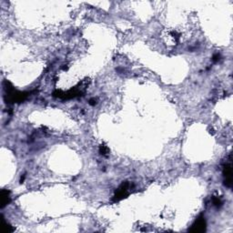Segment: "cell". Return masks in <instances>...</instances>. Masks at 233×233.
Returning <instances> with one entry per match:
<instances>
[{
	"label": "cell",
	"instance_id": "cell-1",
	"mask_svg": "<svg viewBox=\"0 0 233 233\" xmlns=\"http://www.w3.org/2000/svg\"><path fill=\"white\" fill-rule=\"evenodd\" d=\"M206 230V221L205 218L202 216H200L196 221L194 222L192 227L189 229L190 232H203Z\"/></svg>",
	"mask_w": 233,
	"mask_h": 233
},
{
	"label": "cell",
	"instance_id": "cell-2",
	"mask_svg": "<svg viewBox=\"0 0 233 233\" xmlns=\"http://www.w3.org/2000/svg\"><path fill=\"white\" fill-rule=\"evenodd\" d=\"M223 176H224V185L228 188H231L232 176H231V165H230V163H228L224 166Z\"/></svg>",
	"mask_w": 233,
	"mask_h": 233
},
{
	"label": "cell",
	"instance_id": "cell-3",
	"mask_svg": "<svg viewBox=\"0 0 233 233\" xmlns=\"http://www.w3.org/2000/svg\"><path fill=\"white\" fill-rule=\"evenodd\" d=\"M128 187H129V184L127 183V182H125V183H123L120 187H119V189H118L116 191V194H115V200H122V199H124L127 195V189H128Z\"/></svg>",
	"mask_w": 233,
	"mask_h": 233
},
{
	"label": "cell",
	"instance_id": "cell-4",
	"mask_svg": "<svg viewBox=\"0 0 233 233\" xmlns=\"http://www.w3.org/2000/svg\"><path fill=\"white\" fill-rule=\"evenodd\" d=\"M0 200H1V208H4L10 202V197H9V191L3 189L0 194Z\"/></svg>",
	"mask_w": 233,
	"mask_h": 233
},
{
	"label": "cell",
	"instance_id": "cell-5",
	"mask_svg": "<svg viewBox=\"0 0 233 233\" xmlns=\"http://www.w3.org/2000/svg\"><path fill=\"white\" fill-rule=\"evenodd\" d=\"M2 229L4 232H12V231H14V228H13L12 226H10L9 224H7V222L4 221V225L2 226Z\"/></svg>",
	"mask_w": 233,
	"mask_h": 233
},
{
	"label": "cell",
	"instance_id": "cell-6",
	"mask_svg": "<svg viewBox=\"0 0 233 233\" xmlns=\"http://www.w3.org/2000/svg\"><path fill=\"white\" fill-rule=\"evenodd\" d=\"M100 154H102V155H106L108 152V148L106 147V146H100Z\"/></svg>",
	"mask_w": 233,
	"mask_h": 233
},
{
	"label": "cell",
	"instance_id": "cell-7",
	"mask_svg": "<svg viewBox=\"0 0 233 233\" xmlns=\"http://www.w3.org/2000/svg\"><path fill=\"white\" fill-rule=\"evenodd\" d=\"M213 203H214V205L217 206V207H218V206H221V200L218 199V198H214V199H213Z\"/></svg>",
	"mask_w": 233,
	"mask_h": 233
},
{
	"label": "cell",
	"instance_id": "cell-8",
	"mask_svg": "<svg viewBox=\"0 0 233 233\" xmlns=\"http://www.w3.org/2000/svg\"><path fill=\"white\" fill-rule=\"evenodd\" d=\"M89 104H90V105H92V106H94V105H96V104H97V102H96V100H95V99H90V101H89Z\"/></svg>",
	"mask_w": 233,
	"mask_h": 233
}]
</instances>
